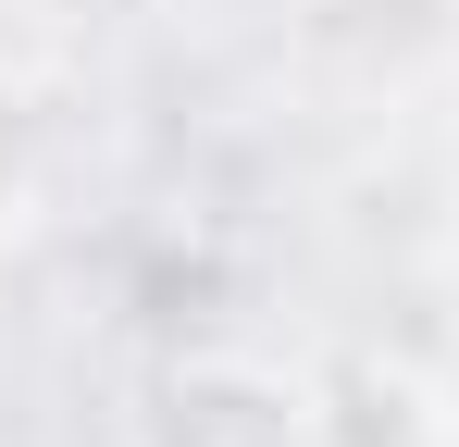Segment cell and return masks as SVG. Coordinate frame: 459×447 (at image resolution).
<instances>
[{
    "label": "cell",
    "mask_w": 459,
    "mask_h": 447,
    "mask_svg": "<svg viewBox=\"0 0 459 447\" xmlns=\"http://www.w3.org/2000/svg\"><path fill=\"white\" fill-rule=\"evenodd\" d=\"M150 447H323V410L310 385L286 372H248V361H186L150 410Z\"/></svg>",
    "instance_id": "6da1fadb"
},
{
    "label": "cell",
    "mask_w": 459,
    "mask_h": 447,
    "mask_svg": "<svg viewBox=\"0 0 459 447\" xmlns=\"http://www.w3.org/2000/svg\"><path fill=\"white\" fill-rule=\"evenodd\" d=\"M25 174H38V149H25V112H13V87H0V224L25 212Z\"/></svg>",
    "instance_id": "7a4b0ae2"
}]
</instances>
